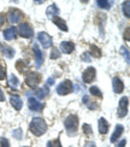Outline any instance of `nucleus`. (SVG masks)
Listing matches in <instances>:
<instances>
[{
  "mask_svg": "<svg viewBox=\"0 0 130 147\" xmlns=\"http://www.w3.org/2000/svg\"><path fill=\"white\" fill-rule=\"evenodd\" d=\"M60 50L63 51V53L70 54L73 52V50H75V45H73L71 41H63L60 44Z\"/></svg>",
  "mask_w": 130,
  "mask_h": 147,
  "instance_id": "nucleus-14",
  "label": "nucleus"
},
{
  "mask_svg": "<svg viewBox=\"0 0 130 147\" xmlns=\"http://www.w3.org/2000/svg\"><path fill=\"white\" fill-rule=\"evenodd\" d=\"M28 107L30 111H36V112H40L42 111V109L45 107V105L41 102V101H38V99L34 96H29L28 99Z\"/></svg>",
  "mask_w": 130,
  "mask_h": 147,
  "instance_id": "nucleus-7",
  "label": "nucleus"
},
{
  "mask_svg": "<svg viewBox=\"0 0 130 147\" xmlns=\"http://www.w3.org/2000/svg\"><path fill=\"white\" fill-rule=\"evenodd\" d=\"M82 129H83V133L87 134V135H90V134H92V127L89 124H83Z\"/></svg>",
  "mask_w": 130,
  "mask_h": 147,
  "instance_id": "nucleus-32",
  "label": "nucleus"
},
{
  "mask_svg": "<svg viewBox=\"0 0 130 147\" xmlns=\"http://www.w3.org/2000/svg\"><path fill=\"white\" fill-rule=\"evenodd\" d=\"M52 21H53V23H54L60 30H63V32H67L66 22L63 20V18H60V17H54V18H52Z\"/></svg>",
  "mask_w": 130,
  "mask_h": 147,
  "instance_id": "nucleus-19",
  "label": "nucleus"
},
{
  "mask_svg": "<svg viewBox=\"0 0 130 147\" xmlns=\"http://www.w3.org/2000/svg\"><path fill=\"white\" fill-rule=\"evenodd\" d=\"M24 147H28V146H24Z\"/></svg>",
  "mask_w": 130,
  "mask_h": 147,
  "instance_id": "nucleus-43",
  "label": "nucleus"
},
{
  "mask_svg": "<svg viewBox=\"0 0 130 147\" xmlns=\"http://www.w3.org/2000/svg\"><path fill=\"white\" fill-rule=\"evenodd\" d=\"M3 52H4V54H5V57L9 58V59L13 58V56H15V50H13L12 47H10V46H5V47L3 48Z\"/></svg>",
  "mask_w": 130,
  "mask_h": 147,
  "instance_id": "nucleus-22",
  "label": "nucleus"
},
{
  "mask_svg": "<svg viewBox=\"0 0 130 147\" xmlns=\"http://www.w3.org/2000/svg\"><path fill=\"white\" fill-rule=\"evenodd\" d=\"M3 36H4V39H5L6 41H12V40H15L16 36H17V30H16V28L10 27V28H7V29H5L4 33H3Z\"/></svg>",
  "mask_w": 130,
  "mask_h": 147,
  "instance_id": "nucleus-12",
  "label": "nucleus"
},
{
  "mask_svg": "<svg viewBox=\"0 0 130 147\" xmlns=\"http://www.w3.org/2000/svg\"><path fill=\"white\" fill-rule=\"evenodd\" d=\"M46 147H61V144L59 141V139H55L53 141H48Z\"/></svg>",
  "mask_w": 130,
  "mask_h": 147,
  "instance_id": "nucleus-30",
  "label": "nucleus"
},
{
  "mask_svg": "<svg viewBox=\"0 0 130 147\" xmlns=\"http://www.w3.org/2000/svg\"><path fill=\"white\" fill-rule=\"evenodd\" d=\"M123 131H124V127H123L122 124H117L116 128H115V131H113V134H112V136H111V142L115 144L117 140L121 138V135L123 134Z\"/></svg>",
  "mask_w": 130,
  "mask_h": 147,
  "instance_id": "nucleus-15",
  "label": "nucleus"
},
{
  "mask_svg": "<svg viewBox=\"0 0 130 147\" xmlns=\"http://www.w3.org/2000/svg\"><path fill=\"white\" fill-rule=\"evenodd\" d=\"M125 39L129 41V28L125 29Z\"/></svg>",
  "mask_w": 130,
  "mask_h": 147,
  "instance_id": "nucleus-41",
  "label": "nucleus"
},
{
  "mask_svg": "<svg viewBox=\"0 0 130 147\" xmlns=\"http://www.w3.org/2000/svg\"><path fill=\"white\" fill-rule=\"evenodd\" d=\"M4 23H5V17L3 15H0V27H1Z\"/></svg>",
  "mask_w": 130,
  "mask_h": 147,
  "instance_id": "nucleus-39",
  "label": "nucleus"
},
{
  "mask_svg": "<svg viewBox=\"0 0 130 147\" xmlns=\"http://www.w3.org/2000/svg\"><path fill=\"white\" fill-rule=\"evenodd\" d=\"M84 147H96L95 142H93V141H88V142H86Z\"/></svg>",
  "mask_w": 130,
  "mask_h": 147,
  "instance_id": "nucleus-35",
  "label": "nucleus"
},
{
  "mask_svg": "<svg viewBox=\"0 0 130 147\" xmlns=\"http://www.w3.org/2000/svg\"><path fill=\"white\" fill-rule=\"evenodd\" d=\"M47 94H48V87H47V86H45L43 88H40V89H38L35 92L36 99H45Z\"/></svg>",
  "mask_w": 130,
  "mask_h": 147,
  "instance_id": "nucleus-21",
  "label": "nucleus"
},
{
  "mask_svg": "<svg viewBox=\"0 0 130 147\" xmlns=\"http://www.w3.org/2000/svg\"><path fill=\"white\" fill-rule=\"evenodd\" d=\"M39 82H40V76H39L38 72H30L26 77V83L30 88H36Z\"/></svg>",
  "mask_w": 130,
  "mask_h": 147,
  "instance_id": "nucleus-6",
  "label": "nucleus"
},
{
  "mask_svg": "<svg viewBox=\"0 0 130 147\" xmlns=\"http://www.w3.org/2000/svg\"><path fill=\"white\" fill-rule=\"evenodd\" d=\"M96 76V70L93 68V66H89L83 71V75H82V80L84 83H92L94 81V78Z\"/></svg>",
  "mask_w": 130,
  "mask_h": 147,
  "instance_id": "nucleus-8",
  "label": "nucleus"
},
{
  "mask_svg": "<svg viewBox=\"0 0 130 147\" xmlns=\"http://www.w3.org/2000/svg\"><path fill=\"white\" fill-rule=\"evenodd\" d=\"M21 17H22L21 11H18L16 9L10 10L9 15H7V18H9V22L10 23H18V21L21 20Z\"/></svg>",
  "mask_w": 130,
  "mask_h": 147,
  "instance_id": "nucleus-13",
  "label": "nucleus"
},
{
  "mask_svg": "<svg viewBox=\"0 0 130 147\" xmlns=\"http://www.w3.org/2000/svg\"><path fill=\"white\" fill-rule=\"evenodd\" d=\"M33 51H34V54H35L36 66H38V69H40L41 65H42V62H43V54H42V52L40 50V47L38 46V44L33 45Z\"/></svg>",
  "mask_w": 130,
  "mask_h": 147,
  "instance_id": "nucleus-10",
  "label": "nucleus"
},
{
  "mask_svg": "<svg viewBox=\"0 0 130 147\" xmlns=\"http://www.w3.org/2000/svg\"><path fill=\"white\" fill-rule=\"evenodd\" d=\"M90 54L93 57H96V58H100L101 57V51L99 50V48L94 45H92L90 46Z\"/></svg>",
  "mask_w": 130,
  "mask_h": 147,
  "instance_id": "nucleus-25",
  "label": "nucleus"
},
{
  "mask_svg": "<svg viewBox=\"0 0 130 147\" xmlns=\"http://www.w3.org/2000/svg\"><path fill=\"white\" fill-rule=\"evenodd\" d=\"M29 129L32 131L34 135L36 136H41L43 135L46 131H47V124L46 122L43 121L40 117H34L30 122V125H29Z\"/></svg>",
  "mask_w": 130,
  "mask_h": 147,
  "instance_id": "nucleus-1",
  "label": "nucleus"
},
{
  "mask_svg": "<svg viewBox=\"0 0 130 147\" xmlns=\"http://www.w3.org/2000/svg\"><path fill=\"white\" fill-rule=\"evenodd\" d=\"M89 92H90V94H92V95H94V96H98V98H101V96H102V93L100 92V89H99L98 87H95V86L90 87Z\"/></svg>",
  "mask_w": 130,
  "mask_h": 147,
  "instance_id": "nucleus-26",
  "label": "nucleus"
},
{
  "mask_svg": "<svg viewBox=\"0 0 130 147\" xmlns=\"http://www.w3.org/2000/svg\"><path fill=\"white\" fill-rule=\"evenodd\" d=\"M12 135H13V138H16L17 140H22V138H23V131H22V129H15L13 130V133H12Z\"/></svg>",
  "mask_w": 130,
  "mask_h": 147,
  "instance_id": "nucleus-28",
  "label": "nucleus"
},
{
  "mask_svg": "<svg viewBox=\"0 0 130 147\" xmlns=\"http://www.w3.org/2000/svg\"><path fill=\"white\" fill-rule=\"evenodd\" d=\"M82 100H83V104H84V105H86L87 107H88L89 110H95V109L98 107L96 102H95V101H93L88 95H84V96L82 98Z\"/></svg>",
  "mask_w": 130,
  "mask_h": 147,
  "instance_id": "nucleus-20",
  "label": "nucleus"
},
{
  "mask_svg": "<svg viewBox=\"0 0 130 147\" xmlns=\"http://www.w3.org/2000/svg\"><path fill=\"white\" fill-rule=\"evenodd\" d=\"M6 71H5V68L3 65H0V80H4L5 77H6V74H5Z\"/></svg>",
  "mask_w": 130,
  "mask_h": 147,
  "instance_id": "nucleus-34",
  "label": "nucleus"
},
{
  "mask_svg": "<svg viewBox=\"0 0 130 147\" xmlns=\"http://www.w3.org/2000/svg\"><path fill=\"white\" fill-rule=\"evenodd\" d=\"M46 15L51 18H54V17H58L59 15V9L57 7V5L55 4H52V5H49L48 7H47V11H46Z\"/></svg>",
  "mask_w": 130,
  "mask_h": 147,
  "instance_id": "nucleus-18",
  "label": "nucleus"
},
{
  "mask_svg": "<svg viewBox=\"0 0 130 147\" xmlns=\"http://www.w3.org/2000/svg\"><path fill=\"white\" fill-rule=\"evenodd\" d=\"M38 39H39V42L41 44V46L43 48H48V47H51L52 46V38L49 36L47 33L45 32H41L38 34Z\"/></svg>",
  "mask_w": 130,
  "mask_h": 147,
  "instance_id": "nucleus-9",
  "label": "nucleus"
},
{
  "mask_svg": "<svg viewBox=\"0 0 130 147\" xmlns=\"http://www.w3.org/2000/svg\"><path fill=\"white\" fill-rule=\"evenodd\" d=\"M53 83H54V80H53L52 77H49V78L47 80V84H48V86H52Z\"/></svg>",
  "mask_w": 130,
  "mask_h": 147,
  "instance_id": "nucleus-38",
  "label": "nucleus"
},
{
  "mask_svg": "<svg viewBox=\"0 0 130 147\" xmlns=\"http://www.w3.org/2000/svg\"><path fill=\"white\" fill-rule=\"evenodd\" d=\"M82 58H83V59H86V60H87V62H89V60H90V58L88 57V53H84Z\"/></svg>",
  "mask_w": 130,
  "mask_h": 147,
  "instance_id": "nucleus-40",
  "label": "nucleus"
},
{
  "mask_svg": "<svg viewBox=\"0 0 130 147\" xmlns=\"http://www.w3.org/2000/svg\"><path fill=\"white\" fill-rule=\"evenodd\" d=\"M18 34H20L22 38L30 39L33 36V29L28 23H22L18 26Z\"/></svg>",
  "mask_w": 130,
  "mask_h": 147,
  "instance_id": "nucleus-5",
  "label": "nucleus"
},
{
  "mask_svg": "<svg viewBox=\"0 0 130 147\" xmlns=\"http://www.w3.org/2000/svg\"><path fill=\"white\" fill-rule=\"evenodd\" d=\"M10 102H11V105L13 106V109L17 110V111H20V110L22 109V106H23V101L18 95H11L10 96Z\"/></svg>",
  "mask_w": 130,
  "mask_h": 147,
  "instance_id": "nucleus-16",
  "label": "nucleus"
},
{
  "mask_svg": "<svg viewBox=\"0 0 130 147\" xmlns=\"http://www.w3.org/2000/svg\"><path fill=\"white\" fill-rule=\"evenodd\" d=\"M72 88H73V84L70 80H65V81L60 82L58 86H57V93L59 95H66L72 92Z\"/></svg>",
  "mask_w": 130,
  "mask_h": 147,
  "instance_id": "nucleus-3",
  "label": "nucleus"
},
{
  "mask_svg": "<svg viewBox=\"0 0 130 147\" xmlns=\"http://www.w3.org/2000/svg\"><path fill=\"white\" fill-rule=\"evenodd\" d=\"M9 84L11 86L12 88H17L18 86H20V81H18V78L13 75V74H10V76H9Z\"/></svg>",
  "mask_w": 130,
  "mask_h": 147,
  "instance_id": "nucleus-23",
  "label": "nucleus"
},
{
  "mask_svg": "<svg viewBox=\"0 0 130 147\" xmlns=\"http://www.w3.org/2000/svg\"><path fill=\"white\" fill-rule=\"evenodd\" d=\"M60 58V52L58 48H52V52H51V59H58Z\"/></svg>",
  "mask_w": 130,
  "mask_h": 147,
  "instance_id": "nucleus-31",
  "label": "nucleus"
},
{
  "mask_svg": "<svg viewBox=\"0 0 130 147\" xmlns=\"http://www.w3.org/2000/svg\"><path fill=\"white\" fill-rule=\"evenodd\" d=\"M128 106H129V98L128 96H123L119 100V105H118V111H117V115H118L119 118L125 117L128 113Z\"/></svg>",
  "mask_w": 130,
  "mask_h": 147,
  "instance_id": "nucleus-4",
  "label": "nucleus"
},
{
  "mask_svg": "<svg viewBox=\"0 0 130 147\" xmlns=\"http://www.w3.org/2000/svg\"><path fill=\"white\" fill-rule=\"evenodd\" d=\"M0 48H1V45H0Z\"/></svg>",
  "mask_w": 130,
  "mask_h": 147,
  "instance_id": "nucleus-42",
  "label": "nucleus"
},
{
  "mask_svg": "<svg viewBox=\"0 0 130 147\" xmlns=\"http://www.w3.org/2000/svg\"><path fill=\"white\" fill-rule=\"evenodd\" d=\"M129 9H130V3H129V1H125L124 4H123V12H124L125 17H128V18H129V16H130Z\"/></svg>",
  "mask_w": 130,
  "mask_h": 147,
  "instance_id": "nucleus-29",
  "label": "nucleus"
},
{
  "mask_svg": "<svg viewBox=\"0 0 130 147\" xmlns=\"http://www.w3.org/2000/svg\"><path fill=\"white\" fill-rule=\"evenodd\" d=\"M125 145H127V140L124 139V140H122V141L118 144V146H117V147H125Z\"/></svg>",
  "mask_w": 130,
  "mask_h": 147,
  "instance_id": "nucleus-36",
  "label": "nucleus"
},
{
  "mask_svg": "<svg viewBox=\"0 0 130 147\" xmlns=\"http://www.w3.org/2000/svg\"><path fill=\"white\" fill-rule=\"evenodd\" d=\"M95 4H96L100 9H106V10H107V9L111 7V4H112V3H111V1H105V0H96Z\"/></svg>",
  "mask_w": 130,
  "mask_h": 147,
  "instance_id": "nucleus-24",
  "label": "nucleus"
},
{
  "mask_svg": "<svg viewBox=\"0 0 130 147\" xmlns=\"http://www.w3.org/2000/svg\"><path fill=\"white\" fill-rule=\"evenodd\" d=\"M0 147H10L9 140L5 138H0Z\"/></svg>",
  "mask_w": 130,
  "mask_h": 147,
  "instance_id": "nucleus-33",
  "label": "nucleus"
},
{
  "mask_svg": "<svg viewBox=\"0 0 130 147\" xmlns=\"http://www.w3.org/2000/svg\"><path fill=\"white\" fill-rule=\"evenodd\" d=\"M64 125H65L66 133L69 134L70 136L75 135V134L77 133V125H78V118H77V116L76 115H69L65 118Z\"/></svg>",
  "mask_w": 130,
  "mask_h": 147,
  "instance_id": "nucleus-2",
  "label": "nucleus"
},
{
  "mask_svg": "<svg viewBox=\"0 0 130 147\" xmlns=\"http://www.w3.org/2000/svg\"><path fill=\"white\" fill-rule=\"evenodd\" d=\"M121 54L123 57H125V62L129 64V62H130V59H129V51H128V48L125 46L121 47Z\"/></svg>",
  "mask_w": 130,
  "mask_h": 147,
  "instance_id": "nucleus-27",
  "label": "nucleus"
},
{
  "mask_svg": "<svg viewBox=\"0 0 130 147\" xmlns=\"http://www.w3.org/2000/svg\"><path fill=\"white\" fill-rule=\"evenodd\" d=\"M98 129L100 131V134H106L108 131V122L104 117H101L98 121Z\"/></svg>",
  "mask_w": 130,
  "mask_h": 147,
  "instance_id": "nucleus-17",
  "label": "nucleus"
},
{
  "mask_svg": "<svg viewBox=\"0 0 130 147\" xmlns=\"http://www.w3.org/2000/svg\"><path fill=\"white\" fill-rule=\"evenodd\" d=\"M112 88H113V92L117 94H119L123 92V89H124V83H123V81L119 77L116 76L112 78Z\"/></svg>",
  "mask_w": 130,
  "mask_h": 147,
  "instance_id": "nucleus-11",
  "label": "nucleus"
},
{
  "mask_svg": "<svg viewBox=\"0 0 130 147\" xmlns=\"http://www.w3.org/2000/svg\"><path fill=\"white\" fill-rule=\"evenodd\" d=\"M0 101H5V95H4V92L1 88H0Z\"/></svg>",
  "mask_w": 130,
  "mask_h": 147,
  "instance_id": "nucleus-37",
  "label": "nucleus"
}]
</instances>
